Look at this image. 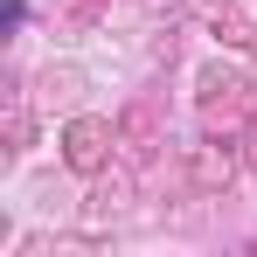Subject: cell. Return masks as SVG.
Wrapping results in <instances>:
<instances>
[{
  "label": "cell",
  "instance_id": "obj_1",
  "mask_svg": "<svg viewBox=\"0 0 257 257\" xmlns=\"http://www.w3.org/2000/svg\"><path fill=\"white\" fill-rule=\"evenodd\" d=\"M97 139H104L97 125H77V132H70V160H77V167H97Z\"/></svg>",
  "mask_w": 257,
  "mask_h": 257
}]
</instances>
